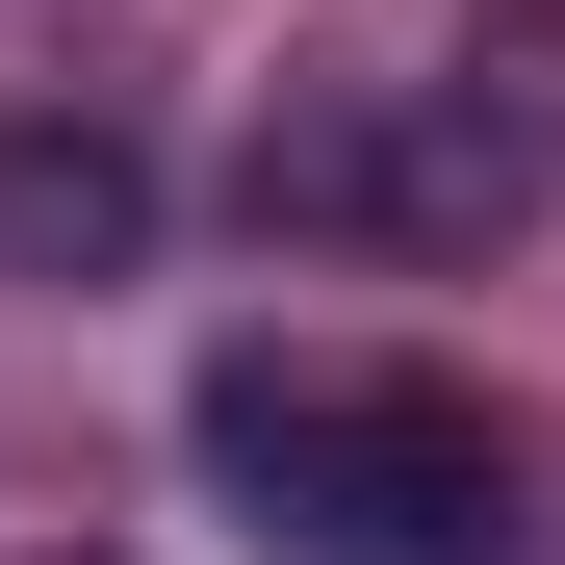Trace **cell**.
<instances>
[{"instance_id":"cell-3","label":"cell","mask_w":565,"mask_h":565,"mask_svg":"<svg viewBox=\"0 0 565 565\" xmlns=\"http://www.w3.org/2000/svg\"><path fill=\"white\" fill-rule=\"evenodd\" d=\"M154 257V154L104 104H0V282H129Z\"/></svg>"},{"instance_id":"cell-1","label":"cell","mask_w":565,"mask_h":565,"mask_svg":"<svg viewBox=\"0 0 565 565\" xmlns=\"http://www.w3.org/2000/svg\"><path fill=\"white\" fill-rule=\"evenodd\" d=\"M206 489L282 565H514V437L437 360H334V334H232L206 360Z\"/></svg>"},{"instance_id":"cell-2","label":"cell","mask_w":565,"mask_h":565,"mask_svg":"<svg viewBox=\"0 0 565 565\" xmlns=\"http://www.w3.org/2000/svg\"><path fill=\"white\" fill-rule=\"evenodd\" d=\"M565 104L540 77H412V52H309L257 104V232H334V257H489L540 232Z\"/></svg>"}]
</instances>
